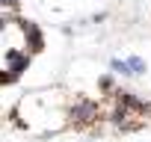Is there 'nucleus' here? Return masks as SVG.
Here are the masks:
<instances>
[{
  "label": "nucleus",
  "instance_id": "f257e3e1",
  "mask_svg": "<svg viewBox=\"0 0 151 142\" xmlns=\"http://www.w3.org/2000/svg\"><path fill=\"white\" fill-rule=\"evenodd\" d=\"M6 124L30 139H119L151 130V86H127L116 77L83 83H47L18 95Z\"/></svg>",
  "mask_w": 151,
  "mask_h": 142
},
{
  "label": "nucleus",
  "instance_id": "f03ea898",
  "mask_svg": "<svg viewBox=\"0 0 151 142\" xmlns=\"http://www.w3.org/2000/svg\"><path fill=\"white\" fill-rule=\"evenodd\" d=\"M30 33H36V24L33 21H24V18H12L9 15V24L3 30V83L12 86L24 71L27 65L33 62V50H27L30 44Z\"/></svg>",
  "mask_w": 151,
  "mask_h": 142
}]
</instances>
